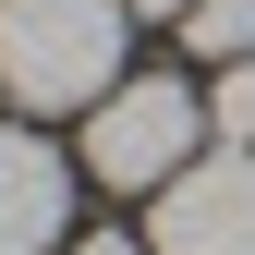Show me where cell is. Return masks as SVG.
<instances>
[{"instance_id": "6da1fadb", "label": "cell", "mask_w": 255, "mask_h": 255, "mask_svg": "<svg viewBox=\"0 0 255 255\" xmlns=\"http://www.w3.org/2000/svg\"><path fill=\"white\" fill-rule=\"evenodd\" d=\"M134 0H0V98L12 110H98L122 85Z\"/></svg>"}, {"instance_id": "7a4b0ae2", "label": "cell", "mask_w": 255, "mask_h": 255, "mask_svg": "<svg viewBox=\"0 0 255 255\" xmlns=\"http://www.w3.org/2000/svg\"><path fill=\"white\" fill-rule=\"evenodd\" d=\"M207 98L182 73H122L98 110H85V182H110V195H170L182 170L207 158Z\"/></svg>"}, {"instance_id": "3957f363", "label": "cell", "mask_w": 255, "mask_h": 255, "mask_svg": "<svg viewBox=\"0 0 255 255\" xmlns=\"http://www.w3.org/2000/svg\"><path fill=\"white\" fill-rule=\"evenodd\" d=\"M146 243H158V255H255V146L195 158V170L158 195Z\"/></svg>"}, {"instance_id": "277c9868", "label": "cell", "mask_w": 255, "mask_h": 255, "mask_svg": "<svg viewBox=\"0 0 255 255\" xmlns=\"http://www.w3.org/2000/svg\"><path fill=\"white\" fill-rule=\"evenodd\" d=\"M61 231H73V158L0 122V255H61Z\"/></svg>"}, {"instance_id": "5b68a950", "label": "cell", "mask_w": 255, "mask_h": 255, "mask_svg": "<svg viewBox=\"0 0 255 255\" xmlns=\"http://www.w3.org/2000/svg\"><path fill=\"white\" fill-rule=\"evenodd\" d=\"M182 49L219 61V73H231V61H255V0H195V12H182Z\"/></svg>"}, {"instance_id": "8992f818", "label": "cell", "mask_w": 255, "mask_h": 255, "mask_svg": "<svg viewBox=\"0 0 255 255\" xmlns=\"http://www.w3.org/2000/svg\"><path fill=\"white\" fill-rule=\"evenodd\" d=\"M207 122H219V146H255V61H231L207 85Z\"/></svg>"}, {"instance_id": "52a82bcc", "label": "cell", "mask_w": 255, "mask_h": 255, "mask_svg": "<svg viewBox=\"0 0 255 255\" xmlns=\"http://www.w3.org/2000/svg\"><path fill=\"white\" fill-rule=\"evenodd\" d=\"M61 255H158V243H122V231H85V243H61Z\"/></svg>"}]
</instances>
